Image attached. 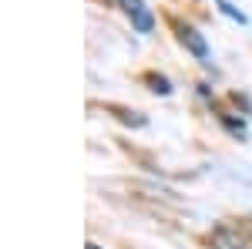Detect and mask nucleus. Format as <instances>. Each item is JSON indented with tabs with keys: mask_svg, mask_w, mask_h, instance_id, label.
<instances>
[{
	"mask_svg": "<svg viewBox=\"0 0 252 249\" xmlns=\"http://www.w3.org/2000/svg\"><path fill=\"white\" fill-rule=\"evenodd\" d=\"M178 40L192 51L198 61H209V44H205V37L195 31V27H189V24H178Z\"/></svg>",
	"mask_w": 252,
	"mask_h": 249,
	"instance_id": "1",
	"label": "nucleus"
},
{
	"mask_svg": "<svg viewBox=\"0 0 252 249\" xmlns=\"http://www.w3.org/2000/svg\"><path fill=\"white\" fill-rule=\"evenodd\" d=\"M121 7H125V14H128V17L135 20V27L141 31V34H148V31H152V24H155V20H152V14L145 10V3H141V0H121Z\"/></svg>",
	"mask_w": 252,
	"mask_h": 249,
	"instance_id": "2",
	"label": "nucleus"
},
{
	"mask_svg": "<svg viewBox=\"0 0 252 249\" xmlns=\"http://www.w3.org/2000/svg\"><path fill=\"white\" fill-rule=\"evenodd\" d=\"M145 81L152 84V91H158V95H168V91H172V84H168L161 74H145Z\"/></svg>",
	"mask_w": 252,
	"mask_h": 249,
	"instance_id": "3",
	"label": "nucleus"
},
{
	"mask_svg": "<svg viewBox=\"0 0 252 249\" xmlns=\"http://www.w3.org/2000/svg\"><path fill=\"white\" fill-rule=\"evenodd\" d=\"M88 249H97V246H88Z\"/></svg>",
	"mask_w": 252,
	"mask_h": 249,
	"instance_id": "4",
	"label": "nucleus"
}]
</instances>
